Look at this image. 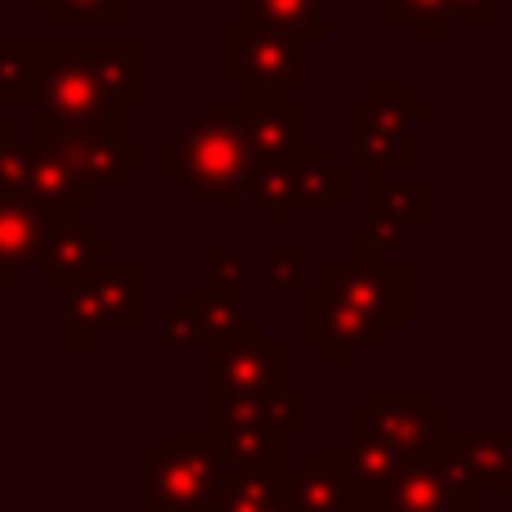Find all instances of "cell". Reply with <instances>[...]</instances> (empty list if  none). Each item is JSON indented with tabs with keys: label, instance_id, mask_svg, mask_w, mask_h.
Masks as SVG:
<instances>
[{
	"label": "cell",
	"instance_id": "37",
	"mask_svg": "<svg viewBox=\"0 0 512 512\" xmlns=\"http://www.w3.org/2000/svg\"><path fill=\"white\" fill-rule=\"evenodd\" d=\"M162 337H167L171 351H194V346H203L194 315H189L180 301H176V306H162Z\"/></svg>",
	"mask_w": 512,
	"mask_h": 512
},
{
	"label": "cell",
	"instance_id": "28",
	"mask_svg": "<svg viewBox=\"0 0 512 512\" xmlns=\"http://www.w3.org/2000/svg\"><path fill=\"white\" fill-rule=\"evenodd\" d=\"M252 23H270L283 32H297L306 45L328 41V14L324 0H248Z\"/></svg>",
	"mask_w": 512,
	"mask_h": 512
},
{
	"label": "cell",
	"instance_id": "39",
	"mask_svg": "<svg viewBox=\"0 0 512 512\" xmlns=\"http://www.w3.org/2000/svg\"><path fill=\"white\" fill-rule=\"evenodd\" d=\"M9 5H18V0H0V18H5V9H9Z\"/></svg>",
	"mask_w": 512,
	"mask_h": 512
},
{
	"label": "cell",
	"instance_id": "9",
	"mask_svg": "<svg viewBox=\"0 0 512 512\" xmlns=\"http://www.w3.org/2000/svg\"><path fill=\"white\" fill-rule=\"evenodd\" d=\"M472 499L477 495H472L468 477L459 472V463L445 450H436L400 463L382 512H468Z\"/></svg>",
	"mask_w": 512,
	"mask_h": 512
},
{
	"label": "cell",
	"instance_id": "5",
	"mask_svg": "<svg viewBox=\"0 0 512 512\" xmlns=\"http://www.w3.org/2000/svg\"><path fill=\"white\" fill-rule=\"evenodd\" d=\"M310 77V45L252 18L225 23V81L243 90H292Z\"/></svg>",
	"mask_w": 512,
	"mask_h": 512
},
{
	"label": "cell",
	"instance_id": "26",
	"mask_svg": "<svg viewBox=\"0 0 512 512\" xmlns=\"http://www.w3.org/2000/svg\"><path fill=\"white\" fill-rule=\"evenodd\" d=\"M45 81V41H0V104H36Z\"/></svg>",
	"mask_w": 512,
	"mask_h": 512
},
{
	"label": "cell",
	"instance_id": "2",
	"mask_svg": "<svg viewBox=\"0 0 512 512\" xmlns=\"http://www.w3.org/2000/svg\"><path fill=\"white\" fill-rule=\"evenodd\" d=\"M225 463L207 427H171L144 450V508L149 512H221Z\"/></svg>",
	"mask_w": 512,
	"mask_h": 512
},
{
	"label": "cell",
	"instance_id": "6",
	"mask_svg": "<svg viewBox=\"0 0 512 512\" xmlns=\"http://www.w3.org/2000/svg\"><path fill=\"white\" fill-rule=\"evenodd\" d=\"M41 122L54 126H99V131L126 135V104H117L95 77H90L81 45L45 41V81H41Z\"/></svg>",
	"mask_w": 512,
	"mask_h": 512
},
{
	"label": "cell",
	"instance_id": "10",
	"mask_svg": "<svg viewBox=\"0 0 512 512\" xmlns=\"http://www.w3.org/2000/svg\"><path fill=\"white\" fill-rule=\"evenodd\" d=\"M243 104V140L252 162L288 158L297 144L310 140V104L292 99L288 90H248Z\"/></svg>",
	"mask_w": 512,
	"mask_h": 512
},
{
	"label": "cell",
	"instance_id": "24",
	"mask_svg": "<svg viewBox=\"0 0 512 512\" xmlns=\"http://www.w3.org/2000/svg\"><path fill=\"white\" fill-rule=\"evenodd\" d=\"M288 472H265V468H225L221 481V512H292L288 508Z\"/></svg>",
	"mask_w": 512,
	"mask_h": 512
},
{
	"label": "cell",
	"instance_id": "7",
	"mask_svg": "<svg viewBox=\"0 0 512 512\" xmlns=\"http://www.w3.org/2000/svg\"><path fill=\"white\" fill-rule=\"evenodd\" d=\"M391 337L396 328L378 310L360 306L324 283L306 288V346L324 355L328 369H346L355 351H387Z\"/></svg>",
	"mask_w": 512,
	"mask_h": 512
},
{
	"label": "cell",
	"instance_id": "15",
	"mask_svg": "<svg viewBox=\"0 0 512 512\" xmlns=\"http://www.w3.org/2000/svg\"><path fill=\"white\" fill-rule=\"evenodd\" d=\"M180 306L194 315L203 346H261L270 342L265 324L248 319V292L216 288V283H189Z\"/></svg>",
	"mask_w": 512,
	"mask_h": 512
},
{
	"label": "cell",
	"instance_id": "16",
	"mask_svg": "<svg viewBox=\"0 0 512 512\" xmlns=\"http://www.w3.org/2000/svg\"><path fill=\"white\" fill-rule=\"evenodd\" d=\"M265 423V427H279L283 436H297L310 427V396L306 387H270V391H256V396H207L203 400V423Z\"/></svg>",
	"mask_w": 512,
	"mask_h": 512
},
{
	"label": "cell",
	"instance_id": "31",
	"mask_svg": "<svg viewBox=\"0 0 512 512\" xmlns=\"http://www.w3.org/2000/svg\"><path fill=\"white\" fill-rule=\"evenodd\" d=\"M248 203L261 207L265 225H288L292 216V194H288V158L274 162H252L248 171Z\"/></svg>",
	"mask_w": 512,
	"mask_h": 512
},
{
	"label": "cell",
	"instance_id": "21",
	"mask_svg": "<svg viewBox=\"0 0 512 512\" xmlns=\"http://www.w3.org/2000/svg\"><path fill=\"white\" fill-rule=\"evenodd\" d=\"M216 441L225 468H265V472H288V436L279 427L265 423H203Z\"/></svg>",
	"mask_w": 512,
	"mask_h": 512
},
{
	"label": "cell",
	"instance_id": "13",
	"mask_svg": "<svg viewBox=\"0 0 512 512\" xmlns=\"http://www.w3.org/2000/svg\"><path fill=\"white\" fill-rule=\"evenodd\" d=\"M72 221H81V216L50 212L32 198L0 194V288H18L23 274L36 265V252L45 248V239Z\"/></svg>",
	"mask_w": 512,
	"mask_h": 512
},
{
	"label": "cell",
	"instance_id": "3",
	"mask_svg": "<svg viewBox=\"0 0 512 512\" xmlns=\"http://www.w3.org/2000/svg\"><path fill=\"white\" fill-rule=\"evenodd\" d=\"M432 122V104L409 81H373L369 95L346 104V167L396 171L414 162V126Z\"/></svg>",
	"mask_w": 512,
	"mask_h": 512
},
{
	"label": "cell",
	"instance_id": "19",
	"mask_svg": "<svg viewBox=\"0 0 512 512\" xmlns=\"http://www.w3.org/2000/svg\"><path fill=\"white\" fill-rule=\"evenodd\" d=\"M342 463H346V499H351V512H382L387 504V490L400 472V454L391 445L373 441V436H355L346 432Z\"/></svg>",
	"mask_w": 512,
	"mask_h": 512
},
{
	"label": "cell",
	"instance_id": "12",
	"mask_svg": "<svg viewBox=\"0 0 512 512\" xmlns=\"http://www.w3.org/2000/svg\"><path fill=\"white\" fill-rule=\"evenodd\" d=\"M288 382V351L274 342L261 346H207L203 391L207 396H256Z\"/></svg>",
	"mask_w": 512,
	"mask_h": 512
},
{
	"label": "cell",
	"instance_id": "36",
	"mask_svg": "<svg viewBox=\"0 0 512 512\" xmlns=\"http://www.w3.org/2000/svg\"><path fill=\"white\" fill-rule=\"evenodd\" d=\"M203 265H207V274H212L216 288H243V283H248V252H239V248L207 243Z\"/></svg>",
	"mask_w": 512,
	"mask_h": 512
},
{
	"label": "cell",
	"instance_id": "17",
	"mask_svg": "<svg viewBox=\"0 0 512 512\" xmlns=\"http://www.w3.org/2000/svg\"><path fill=\"white\" fill-rule=\"evenodd\" d=\"M108 189L86 180L81 171H72L50 144H27V198L50 212H68V216H81L90 207L104 203Z\"/></svg>",
	"mask_w": 512,
	"mask_h": 512
},
{
	"label": "cell",
	"instance_id": "33",
	"mask_svg": "<svg viewBox=\"0 0 512 512\" xmlns=\"http://www.w3.org/2000/svg\"><path fill=\"white\" fill-rule=\"evenodd\" d=\"M0 194L27 198V135L23 122H0Z\"/></svg>",
	"mask_w": 512,
	"mask_h": 512
},
{
	"label": "cell",
	"instance_id": "27",
	"mask_svg": "<svg viewBox=\"0 0 512 512\" xmlns=\"http://www.w3.org/2000/svg\"><path fill=\"white\" fill-rule=\"evenodd\" d=\"M369 216L396 221L405 230H423L432 221V189L427 185H396L391 171H369Z\"/></svg>",
	"mask_w": 512,
	"mask_h": 512
},
{
	"label": "cell",
	"instance_id": "23",
	"mask_svg": "<svg viewBox=\"0 0 512 512\" xmlns=\"http://www.w3.org/2000/svg\"><path fill=\"white\" fill-rule=\"evenodd\" d=\"M90 77L117 99V104H140L144 99V45L140 41H90L81 45Z\"/></svg>",
	"mask_w": 512,
	"mask_h": 512
},
{
	"label": "cell",
	"instance_id": "14",
	"mask_svg": "<svg viewBox=\"0 0 512 512\" xmlns=\"http://www.w3.org/2000/svg\"><path fill=\"white\" fill-rule=\"evenodd\" d=\"M104 225L90 221H72L63 230H54L45 239V248L36 252V279L50 292H68L90 283L104 270Z\"/></svg>",
	"mask_w": 512,
	"mask_h": 512
},
{
	"label": "cell",
	"instance_id": "32",
	"mask_svg": "<svg viewBox=\"0 0 512 512\" xmlns=\"http://www.w3.org/2000/svg\"><path fill=\"white\" fill-rule=\"evenodd\" d=\"M400 243H405V225L369 216V221L346 230V261L351 265H382L400 252Z\"/></svg>",
	"mask_w": 512,
	"mask_h": 512
},
{
	"label": "cell",
	"instance_id": "25",
	"mask_svg": "<svg viewBox=\"0 0 512 512\" xmlns=\"http://www.w3.org/2000/svg\"><path fill=\"white\" fill-rule=\"evenodd\" d=\"M99 315L108 328H140L144 324V265H104L90 279Z\"/></svg>",
	"mask_w": 512,
	"mask_h": 512
},
{
	"label": "cell",
	"instance_id": "30",
	"mask_svg": "<svg viewBox=\"0 0 512 512\" xmlns=\"http://www.w3.org/2000/svg\"><path fill=\"white\" fill-rule=\"evenodd\" d=\"M387 18L391 23H405V32L418 45H445L454 36L450 0H387Z\"/></svg>",
	"mask_w": 512,
	"mask_h": 512
},
{
	"label": "cell",
	"instance_id": "20",
	"mask_svg": "<svg viewBox=\"0 0 512 512\" xmlns=\"http://www.w3.org/2000/svg\"><path fill=\"white\" fill-rule=\"evenodd\" d=\"M288 194L292 207H346L351 203V167L333 162L324 144L306 140L288 153Z\"/></svg>",
	"mask_w": 512,
	"mask_h": 512
},
{
	"label": "cell",
	"instance_id": "22",
	"mask_svg": "<svg viewBox=\"0 0 512 512\" xmlns=\"http://www.w3.org/2000/svg\"><path fill=\"white\" fill-rule=\"evenodd\" d=\"M288 508L292 512H351L342 450H310L306 454L301 472H292Z\"/></svg>",
	"mask_w": 512,
	"mask_h": 512
},
{
	"label": "cell",
	"instance_id": "1",
	"mask_svg": "<svg viewBox=\"0 0 512 512\" xmlns=\"http://www.w3.org/2000/svg\"><path fill=\"white\" fill-rule=\"evenodd\" d=\"M252 153L243 140V104L239 99H207L203 117L185 126L180 140L162 149V180L185 194L189 207L248 203Z\"/></svg>",
	"mask_w": 512,
	"mask_h": 512
},
{
	"label": "cell",
	"instance_id": "29",
	"mask_svg": "<svg viewBox=\"0 0 512 512\" xmlns=\"http://www.w3.org/2000/svg\"><path fill=\"white\" fill-rule=\"evenodd\" d=\"M108 337V324L99 315V301L90 292V283L63 292V324H59V342L68 351H99Z\"/></svg>",
	"mask_w": 512,
	"mask_h": 512
},
{
	"label": "cell",
	"instance_id": "40",
	"mask_svg": "<svg viewBox=\"0 0 512 512\" xmlns=\"http://www.w3.org/2000/svg\"><path fill=\"white\" fill-rule=\"evenodd\" d=\"M117 5H126V9H131V5H135V0H117Z\"/></svg>",
	"mask_w": 512,
	"mask_h": 512
},
{
	"label": "cell",
	"instance_id": "34",
	"mask_svg": "<svg viewBox=\"0 0 512 512\" xmlns=\"http://www.w3.org/2000/svg\"><path fill=\"white\" fill-rule=\"evenodd\" d=\"M261 270L270 288H301L310 270V248L306 243H270L261 252Z\"/></svg>",
	"mask_w": 512,
	"mask_h": 512
},
{
	"label": "cell",
	"instance_id": "41",
	"mask_svg": "<svg viewBox=\"0 0 512 512\" xmlns=\"http://www.w3.org/2000/svg\"><path fill=\"white\" fill-rule=\"evenodd\" d=\"M0 512H5V495H0Z\"/></svg>",
	"mask_w": 512,
	"mask_h": 512
},
{
	"label": "cell",
	"instance_id": "11",
	"mask_svg": "<svg viewBox=\"0 0 512 512\" xmlns=\"http://www.w3.org/2000/svg\"><path fill=\"white\" fill-rule=\"evenodd\" d=\"M324 288L378 310L391 328H409V319H414V292H409L414 288V270L400 261H382V265L337 261V265H328Z\"/></svg>",
	"mask_w": 512,
	"mask_h": 512
},
{
	"label": "cell",
	"instance_id": "4",
	"mask_svg": "<svg viewBox=\"0 0 512 512\" xmlns=\"http://www.w3.org/2000/svg\"><path fill=\"white\" fill-rule=\"evenodd\" d=\"M346 432L391 445L400 459L436 454L454 432V414L436 405L427 387H373L360 409L346 414Z\"/></svg>",
	"mask_w": 512,
	"mask_h": 512
},
{
	"label": "cell",
	"instance_id": "18",
	"mask_svg": "<svg viewBox=\"0 0 512 512\" xmlns=\"http://www.w3.org/2000/svg\"><path fill=\"white\" fill-rule=\"evenodd\" d=\"M441 450L459 463L472 495H508L512 490V436L504 427H495V432H459L454 427Z\"/></svg>",
	"mask_w": 512,
	"mask_h": 512
},
{
	"label": "cell",
	"instance_id": "38",
	"mask_svg": "<svg viewBox=\"0 0 512 512\" xmlns=\"http://www.w3.org/2000/svg\"><path fill=\"white\" fill-rule=\"evenodd\" d=\"M495 5H504V0H450L454 18H472V23H490Z\"/></svg>",
	"mask_w": 512,
	"mask_h": 512
},
{
	"label": "cell",
	"instance_id": "8",
	"mask_svg": "<svg viewBox=\"0 0 512 512\" xmlns=\"http://www.w3.org/2000/svg\"><path fill=\"white\" fill-rule=\"evenodd\" d=\"M41 144H50L72 171H81L86 180L95 185H122L126 171L140 167L149 153L144 144L126 140L117 131H99V126H54V122H41Z\"/></svg>",
	"mask_w": 512,
	"mask_h": 512
},
{
	"label": "cell",
	"instance_id": "35",
	"mask_svg": "<svg viewBox=\"0 0 512 512\" xmlns=\"http://www.w3.org/2000/svg\"><path fill=\"white\" fill-rule=\"evenodd\" d=\"M41 18L45 23H59V18H72V23H122L126 5H117V0H41Z\"/></svg>",
	"mask_w": 512,
	"mask_h": 512
}]
</instances>
